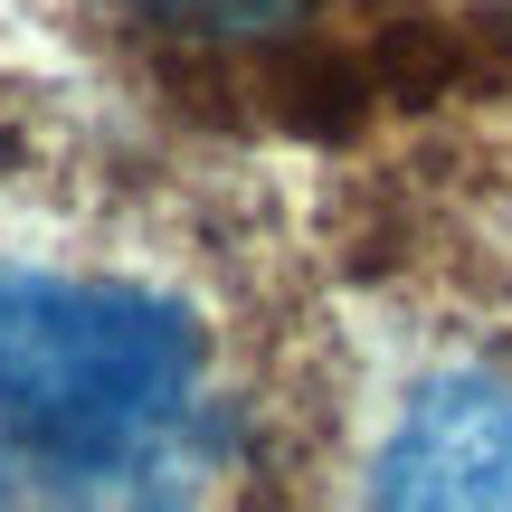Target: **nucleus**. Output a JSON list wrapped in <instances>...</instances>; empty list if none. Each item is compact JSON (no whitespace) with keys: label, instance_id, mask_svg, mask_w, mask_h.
<instances>
[{"label":"nucleus","instance_id":"f257e3e1","mask_svg":"<svg viewBox=\"0 0 512 512\" xmlns=\"http://www.w3.org/2000/svg\"><path fill=\"white\" fill-rule=\"evenodd\" d=\"M228 465L238 399L181 294L0 256V503H190Z\"/></svg>","mask_w":512,"mask_h":512},{"label":"nucleus","instance_id":"f03ea898","mask_svg":"<svg viewBox=\"0 0 512 512\" xmlns=\"http://www.w3.org/2000/svg\"><path fill=\"white\" fill-rule=\"evenodd\" d=\"M380 503H512V380L446 370L399 408L380 446Z\"/></svg>","mask_w":512,"mask_h":512},{"label":"nucleus","instance_id":"7ed1b4c3","mask_svg":"<svg viewBox=\"0 0 512 512\" xmlns=\"http://www.w3.org/2000/svg\"><path fill=\"white\" fill-rule=\"evenodd\" d=\"M114 10L200 48V57H266L313 29V0H114Z\"/></svg>","mask_w":512,"mask_h":512}]
</instances>
